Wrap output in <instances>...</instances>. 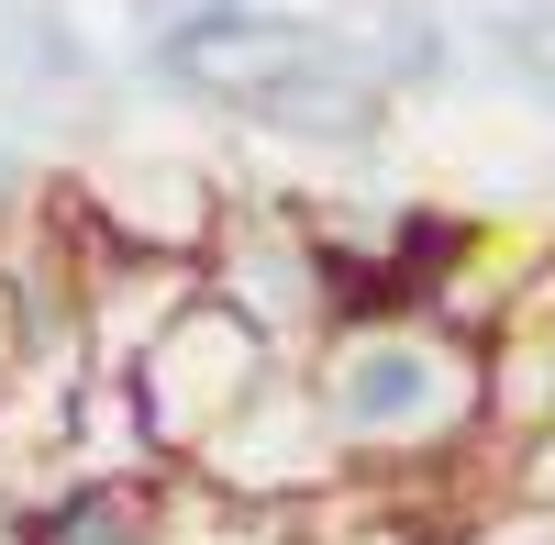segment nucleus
Returning a JSON list of instances; mask_svg holds the SVG:
<instances>
[{"mask_svg": "<svg viewBox=\"0 0 555 545\" xmlns=\"http://www.w3.org/2000/svg\"><path fill=\"white\" fill-rule=\"evenodd\" d=\"M167 479L156 457H89L67 479H44L34 502H12V534L23 545H167Z\"/></svg>", "mask_w": 555, "mask_h": 545, "instance_id": "nucleus-4", "label": "nucleus"}, {"mask_svg": "<svg viewBox=\"0 0 555 545\" xmlns=\"http://www.w3.org/2000/svg\"><path fill=\"white\" fill-rule=\"evenodd\" d=\"M311 413L334 434L345 479H411V468H455L500 434L489 423V334L455 312H366L334 324L311 356Z\"/></svg>", "mask_w": 555, "mask_h": 545, "instance_id": "nucleus-1", "label": "nucleus"}, {"mask_svg": "<svg viewBox=\"0 0 555 545\" xmlns=\"http://www.w3.org/2000/svg\"><path fill=\"white\" fill-rule=\"evenodd\" d=\"M366 56H378V78H389V89H434V78L455 67V34H444L434 12H389L378 34H366Z\"/></svg>", "mask_w": 555, "mask_h": 545, "instance_id": "nucleus-5", "label": "nucleus"}, {"mask_svg": "<svg viewBox=\"0 0 555 545\" xmlns=\"http://www.w3.org/2000/svg\"><path fill=\"white\" fill-rule=\"evenodd\" d=\"M190 479L234 490V502H311V490H334V479H345L334 434H322V413H311L300 356H289V368H278V379L245 401V413L201 445V457H190Z\"/></svg>", "mask_w": 555, "mask_h": 545, "instance_id": "nucleus-3", "label": "nucleus"}, {"mask_svg": "<svg viewBox=\"0 0 555 545\" xmlns=\"http://www.w3.org/2000/svg\"><path fill=\"white\" fill-rule=\"evenodd\" d=\"M211 12H245V0H122L133 45H167V34H190V23H211Z\"/></svg>", "mask_w": 555, "mask_h": 545, "instance_id": "nucleus-6", "label": "nucleus"}, {"mask_svg": "<svg viewBox=\"0 0 555 545\" xmlns=\"http://www.w3.org/2000/svg\"><path fill=\"white\" fill-rule=\"evenodd\" d=\"M278 368H289V345H278L256 312H234V301L201 279V290L178 301V312H167V324L133 345V356H112L101 379L122 390V413H133V457L190 468V457H201V445L245 413V401H256Z\"/></svg>", "mask_w": 555, "mask_h": 545, "instance_id": "nucleus-2", "label": "nucleus"}]
</instances>
